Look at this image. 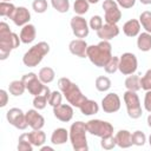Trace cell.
Listing matches in <instances>:
<instances>
[{
  "mask_svg": "<svg viewBox=\"0 0 151 151\" xmlns=\"http://www.w3.org/2000/svg\"><path fill=\"white\" fill-rule=\"evenodd\" d=\"M21 40L18 34L11 31L8 24L0 22V60H5L9 57L11 52L19 47Z\"/></svg>",
  "mask_w": 151,
  "mask_h": 151,
  "instance_id": "obj_1",
  "label": "cell"
},
{
  "mask_svg": "<svg viewBox=\"0 0 151 151\" xmlns=\"http://www.w3.org/2000/svg\"><path fill=\"white\" fill-rule=\"evenodd\" d=\"M86 57L97 67H104L106 63L112 57V46L110 41L101 40L97 45H91L87 47Z\"/></svg>",
  "mask_w": 151,
  "mask_h": 151,
  "instance_id": "obj_2",
  "label": "cell"
},
{
  "mask_svg": "<svg viewBox=\"0 0 151 151\" xmlns=\"http://www.w3.org/2000/svg\"><path fill=\"white\" fill-rule=\"evenodd\" d=\"M58 87L61 91L63 96L66 98L68 104H71L74 107H80V105L87 99L77 84L71 81L68 78H60L58 80Z\"/></svg>",
  "mask_w": 151,
  "mask_h": 151,
  "instance_id": "obj_3",
  "label": "cell"
},
{
  "mask_svg": "<svg viewBox=\"0 0 151 151\" xmlns=\"http://www.w3.org/2000/svg\"><path fill=\"white\" fill-rule=\"evenodd\" d=\"M68 133H70V142L74 151H87L88 150L87 138H86V133H87L86 123L80 122V120L73 123L70 127Z\"/></svg>",
  "mask_w": 151,
  "mask_h": 151,
  "instance_id": "obj_4",
  "label": "cell"
},
{
  "mask_svg": "<svg viewBox=\"0 0 151 151\" xmlns=\"http://www.w3.org/2000/svg\"><path fill=\"white\" fill-rule=\"evenodd\" d=\"M50 52V45L46 41H40L33 45L22 57V63L27 67H35L38 66L44 57Z\"/></svg>",
  "mask_w": 151,
  "mask_h": 151,
  "instance_id": "obj_5",
  "label": "cell"
},
{
  "mask_svg": "<svg viewBox=\"0 0 151 151\" xmlns=\"http://www.w3.org/2000/svg\"><path fill=\"white\" fill-rule=\"evenodd\" d=\"M21 80L24 81L25 86H26V90L29 92V94H32L33 97L35 96H39V94H51V90L48 88V86L46 84H44L39 77L33 73V72H29L27 74H24Z\"/></svg>",
  "mask_w": 151,
  "mask_h": 151,
  "instance_id": "obj_6",
  "label": "cell"
},
{
  "mask_svg": "<svg viewBox=\"0 0 151 151\" xmlns=\"http://www.w3.org/2000/svg\"><path fill=\"white\" fill-rule=\"evenodd\" d=\"M123 99H124L129 117L132 119L140 118L143 114V109H142V104H140V100H139L137 92L127 90L126 92H124Z\"/></svg>",
  "mask_w": 151,
  "mask_h": 151,
  "instance_id": "obj_7",
  "label": "cell"
},
{
  "mask_svg": "<svg viewBox=\"0 0 151 151\" xmlns=\"http://www.w3.org/2000/svg\"><path fill=\"white\" fill-rule=\"evenodd\" d=\"M86 127H87V132L97 136V137H106V136H111L113 134V126L111 125V123L101 120V119H91L86 123Z\"/></svg>",
  "mask_w": 151,
  "mask_h": 151,
  "instance_id": "obj_8",
  "label": "cell"
},
{
  "mask_svg": "<svg viewBox=\"0 0 151 151\" xmlns=\"http://www.w3.org/2000/svg\"><path fill=\"white\" fill-rule=\"evenodd\" d=\"M138 60L137 57L131 52H125L119 57V72L124 76L133 74L137 71Z\"/></svg>",
  "mask_w": 151,
  "mask_h": 151,
  "instance_id": "obj_9",
  "label": "cell"
},
{
  "mask_svg": "<svg viewBox=\"0 0 151 151\" xmlns=\"http://www.w3.org/2000/svg\"><path fill=\"white\" fill-rule=\"evenodd\" d=\"M103 9H104V19L107 24H118L122 19V12L119 9V6L113 0H104L103 2Z\"/></svg>",
  "mask_w": 151,
  "mask_h": 151,
  "instance_id": "obj_10",
  "label": "cell"
},
{
  "mask_svg": "<svg viewBox=\"0 0 151 151\" xmlns=\"http://www.w3.org/2000/svg\"><path fill=\"white\" fill-rule=\"evenodd\" d=\"M6 119L12 126H14L18 130H25L28 126L26 122V113H24L22 110L19 107L9 109L6 112Z\"/></svg>",
  "mask_w": 151,
  "mask_h": 151,
  "instance_id": "obj_11",
  "label": "cell"
},
{
  "mask_svg": "<svg viewBox=\"0 0 151 151\" xmlns=\"http://www.w3.org/2000/svg\"><path fill=\"white\" fill-rule=\"evenodd\" d=\"M70 25H71L72 32L76 35V38L83 39V38H86L88 35L90 26H88V22L85 20V18H83V15L76 14L74 17H72Z\"/></svg>",
  "mask_w": 151,
  "mask_h": 151,
  "instance_id": "obj_12",
  "label": "cell"
},
{
  "mask_svg": "<svg viewBox=\"0 0 151 151\" xmlns=\"http://www.w3.org/2000/svg\"><path fill=\"white\" fill-rule=\"evenodd\" d=\"M120 105H122L120 98L114 92L107 93L101 99V109H103V111L105 113H114V112L119 111Z\"/></svg>",
  "mask_w": 151,
  "mask_h": 151,
  "instance_id": "obj_13",
  "label": "cell"
},
{
  "mask_svg": "<svg viewBox=\"0 0 151 151\" xmlns=\"http://www.w3.org/2000/svg\"><path fill=\"white\" fill-rule=\"evenodd\" d=\"M73 106L71 104H60L55 107H53V114L54 117L64 123L70 122L73 118Z\"/></svg>",
  "mask_w": 151,
  "mask_h": 151,
  "instance_id": "obj_14",
  "label": "cell"
},
{
  "mask_svg": "<svg viewBox=\"0 0 151 151\" xmlns=\"http://www.w3.org/2000/svg\"><path fill=\"white\" fill-rule=\"evenodd\" d=\"M26 122L32 130H41L45 125V118L38 112L37 109H32L26 112Z\"/></svg>",
  "mask_w": 151,
  "mask_h": 151,
  "instance_id": "obj_15",
  "label": "cell"
},
{
  "mask_svg": "<svg viewBox=\"0 0 151 151\" xmlns=\"http://www.w3.org/2000/svg\"><path fill=\"white\" fill-rule=\"evenodd\" d=\"M118 34H119V27L117 26V24H107L106 22L101 26V28H99L97 31L98 38H100L101 40H107V41L116 38Z\"/></svg>",
  "mask_w": 151,
  "mask_h": 151,
  "instance_id": "obj_16",
  "label": "cell"
},
{
  "mask_svg": "<svg viewBox=\"0 0 151 151\" xmlns=\"http://www.w3.org/2000/svg\"><path fill=\"white\" fill-rule=\"evenodd\" d=\"M15 26H25L27 24H29V20H31V13L29 11L24 7V6H19L17 7L12 19H11Z\"/></svg>",
  "mask_w": 151,
  "mask_h": 151,
  "instance_id": "obj_17",
  "label": "cell"
},
{
  "mask_svg": "<svg viewBox=\"0 0 151 151\" xmlns=\"http://www.w3.org/2000/svg\"><path fill=\"white\" fill-rule=\"evenodd\" d=\"M87 42L84 39H74L68 44V50L73 55H77L79 58H85L86 57V51H87Z\"/></svg>",
  "mask_w": 151,
  "mask_h": 151,
  "instance_id": "obj_18",
  "label": "cell"
},
{
  "mask_svg": "<svg viewBox=\"0 0 151 151\" xmlns=\"http://www.w3.org/2000/svg\"><path fill=\"white\" fill-rule=\"evenodd\" d=\"M140 28H142V25H140L139 20L130 19L123 25V33L130 38L138 37V34L140 33Z\"/></svg>",
  "mask_w": 151,
  "mask_h": 151,
  "instance_id": "obj_19",
  "label": "cell"
},
{
  "mask_svg": "<svg viewBox=\"0 0 151 151\" xmlns=\"http://www.w3.org/2000/svg\"><path fill=\"white\" fill-rule=\"evenodd\" d=\"M116 142H117V146H119L120 149H129L130 146L133 145L132 143V133L127 130H119L116 136Z\"/></svg>",
  "mask_w": 151,
  "mask_h": 151,
  "instance_id": "obj_20",
  "label": "cell"
},
{
  "mask_svg": "<svg viewBox=\"0 0 151 151\" xmlns=\"http://www.w3.org/2000/svg\"><path fill=\"white\" fill-rule=\"evenodd\" d=\"M37 35V31H35V26L32 24H27L25 26H22L21 31H20V40L22 44H31L34 41Z\"/></svg>",
  "mask_w": 151,
  "mask_h": 151,
  "instance_id": "obj_21",
  "label": "cell"
},
{
  "mask_svg": "<svg viewBox=\"0 0 151 151\" xmlns=\"http://www.w3.org/2000/svg\"><path fill=\"white\" fill-rule=\"evenodd\" d=\"M70 139V133L64 127H58L55 129L52 134H51V143L54 145H61L65 144Z\"/></svg>",
  "mask_w": 151,
  "mask_h": 151,
  "instance_id": "obj_22",
  "label": "cell"
},
{
  "mask_svg": "<svg viewBox=\"0 0 151 151\" xmlns=\"http://www.w3.org/2000/svg\"><path fill=\"white\" fill-rule=\"evenodd\" d=\"M80 112L84 114V116H92V114H96L99 112V105L96 100H92V99H86L79 107Z\"/></svg>",
  "mask_w": 151,
  "mask_h": 151,
  "instance_id": "obj_23",
  "label": "cell"
},
{
  "mask_svg": "<svg viewBox=\"0 0 151 151\" xmlns=\"http://www.w3.org/2000/svg\"><path fill=\"white\" fill-rule=\"evenodd\" d=\"M137 47L142 52H149L151 50V33L149 32L139 33L137 38Z\"/></svg>",
  "mask_w": 151,
  "mask_h": 151,
  "instance_id": "obj_24",
  "label": "cell"
},
{
  "mask_svg": "<svg viewBox=\"0 0 151 151\" xmlns=\"http://www.w3.org/2000/svg\"><path fill=\"white\" fill-rule=\"evenodd\" d=\"M28 136H29V140L33 144V146L40 147L46 142V134L42 130H32L31 132H28Z\"/></svg>",
  "mask_w": 151,
  "mask_h": 151,
  "instance_id": "obj_25",
  "label": "cell"
},
{
  "mask_svg": "<svg viewBox=\"0 0 151 151\" xmlns=\"http://www.w3.org/2000/svg\"><path fill=\"white\" fill-rule=\"evenodd\" d=\"M38 77H39V79L44 83V84H50V83H52L53 80H54V78H55V72H54V70L52 68V67H48V66H46V67H42V68H40V71H39V73H38Z\"/></svg>",
  "mask_w": 151,
  "mask_h": 151,
  "instance_id": "obj_26",
  "label": "cell"
},
{
  "mask_svg": "<svg viewBox=\"0 0 151 151\" xmlns=\"http://www.w3.org/2000/svg\"><path fill=\"white\" fill-rule=\"evenodd\" d=\"M125 87L129 91H139L142 88L140 86V77L138 74H130L126 79H125Z\"/></svg>",
  "mask_w": 151,
  "mask_h": 151,
  "instance_id": "obj_27",
  "label": "cell"
},
{
  "mask_svg": "<svg viewBox=\"0 0 151 151\" xmlns=\"http://www.w3.org/2000/svg\"><path fill=\"white\" fill-rule=\"evenodd\" d=\"M25 90H26V86H25V84H24V81L21 79L20 80H13L8 85V91L14 97L22 96L24 92H25Z\"/></svg>",
  "mask_w": 151,
  "mask_h": 151,
  "instance_id": "obj_28",
  "label": "cell"
},
{
  "mask_svg": "<svg viewBox=\"0 0 151 151\" xmlns=\"http://www.w3.org/2000/svg\"><path fill=\"white\" fill-rule=\"evenodd\" d=\"M32 150H33V144L29 140L28 133L20 134L18 139V151H32Z\"/></svg>",
  "mask_w": 151,
  "mask_h": 151,
  "instance_id": "obj_29",
  "label": "cell"
},
{
  "mask_svg": "<svg viewBox=\"0 0 151 151\" xmlns=\"http://www.w3.org/2000/svg\"><path fill=\"white\" fill-rule=\"evenodd\" d=\"M15 9H17V7L12 2H7V1L0 2V15L1 17H6V18L12 19Z\"/></svg>",
  "mask_w": 151,
  "mask_h": 151,
  "instance_id": "obj_30",
  "label": "cell"
},
{
  "mask_svg": "<svg viewBox=\"0 0 151 151\" xmlns=\"http://www.w3.org/2000/svg\"><path fill=\"white\" fill-rule=\"evenodd\" d=\"M90 9V2L87 0H76L73 4V11L77 15H84Z\"/></svg>",
  "mask_w": 151,
  "mask_h": 151,
  "instance_id": "obj_31",
  "label": "cell"
},
{
  "mask_svg": "<svg viewBox=\"0 0 151 151\" xmlns=\"http://www.w3.org/2000/svg\"><path fill=\"white\" fill-rule=\"evenodd\" d=\"M94 84H96V88L99 92H106L111 87V80H110L109 77H105V76H99L96 79Z\"/></svg>",
  "mask_w": 151,
  "mask_h": 151,
  "instance_id": "obj_32",
  "label": "cell"
},
{
  "mask_svg": "<svg viewBox=\"0 0 151 151\" xmlns=\"http://www.w3.org/2000/svg\"><path fill=\"white\" fill-rule=\"evenodd\" d=\"M139 22L142 27L145 29V32L151 33V12L150 11H144L139 15Z\"/></svg>",
  "mask_w": 151,
  "mask_h": 151,
  "instance_id": "obj_33",
  "label": "cell"
},
{
  "mask_svg": "<svg viewBox=\"0 0 151 151\" xmlns=\"http://www.w3.org/2000/svg\"><path fill=\"white\" fill-rule=\"evenodd\" d=\"M118 67H119V57H116V55H112L111 59L106 63V65L104 66V70L106 73L109 74H113L118 71Z\"/></svg>",
  "mask_w": 151,
  "mask_h": 151,
  "instance_id": "obj_34",
  "label": "cell"
},
{
  "mask_svg": "<svg viewBox=\"0 0 151 151\" xmlns=\"http://www.w3.org/2000/svg\"><path fill=\"white\" fill-rule=\"evenodd\" d=\"M51 5L59 13H66L70 9V0H51Z\"/></svg>",
  "mask_w": 151,
  "mask_h": 151,
  "instance_id": "obj_35",
  "label": "cell"
},
{
  "mask_svg": "<svg viewBox=\"0 0 151 151\" xmlns=\"http://www.w3.org/2000/svg\"><path fill=\"white\" fill-rule=\"evenodd\" d=\"M50 94H39L33 98V106L37 110H44L48 103Z\"/></svg>",
  "mask_w": 151,
  "mask_h": 151,
  "instance_id": "obj_36",
  "label": "cell"
},
{
  "mask_svg": "<svg viewBox=\"0 0 151 151\" xmlns=\"http://www.w3.org/2000/svg\"><path fill=\"white\" fill-rule=\"evenodd\" d=\"M100 146H101L104 150H112L114 146H117V142H116L114 136L111 134V136L103 137L101 140H100Z\"/></svg>",
  "mask_w": 151,
  "mask_h": 151,
  "instance_id": "obj_37",
  "label": "cell"
},
{
  "mask_svg": "<svg viewBox=\"0 0 151 151\" xmlns=\"http://www.w3.org/2000/svg\"><path fill=\"white\" fill-rule=\"evenodd\" d=\"M61 100H63V93L61 91H52L51 94H50V98H48V104L52 106V107H55L58 105L61 104Z\"/></svg>",
  "mask_w": 151,
  "mask_h": 151,
  "instance_id": "obj_38",
  "label": "cell"
},
{
  "mask_svg": "<svg viewBox=\"0 0 151 151\" xmlns=\"http://www.w3.org/2000/svg\"><path fill=\"white\" fill-rule=\"evenodd\" d=\"M145 142H146V136H145L144 132L137 130V131H134L132 133V143H133V145H136V146H143L145 144Z\"/></svg>",
  "mask_w": 151,
  "mask_h": 151,
  "instance_id": "obj_39",
  "label": "cell"
},
{
  "mask_svg": "<svg viewBox=\"0 0 151 151\" xmlns=\"http://www.w3.org/2000/svg\"><path fill=\"white\" fill-rule=\"evenodd\" d=\"M47 7H48V5H47L46 0H34L32 2V8L34 9L35 13H39V14L45 13L47 11Z\"/></svg>",
  "mask_w": 151,
  "mask_h": 151,
  "instance_id": "obj_40",
  "label": "cell"
},
{
  "mask_svg": "<svg viewBox=\"0 0 151 151\" xmlns=\"http://www.w3.org/2000/svg\"><path fill=\"white\" fill-rule=\"evenodd\" d=\"M140 86L144 91L151 90V68H149L143 77H140Z\"/></svg>",
  "mask_w": 151,
  "mask_h": 151,
  "instance_id": "obj_41",
  "label": "cell"
},
{
  "mask_svg": "<svg viewBox=\"0 0 151 151\" xmlns=\"http://www.w3.org/2000/svg\"><path fill=\"white\" fill-rule=\"evenodd\" d=\"M103 25H104V24H103V18H101L100 15H93V17H91V19H90V21H88L90 28L93 29V31H96V32H97L99 28H101Z\"/></svg>",
  "mask_w": 151,
  "mask_h": 151,
  "instance_id": "obj_42",
  "label": "cell"
},
{
  "mask_svg": "<svg viewBox=\"0 0 151 151\" xmlns=\"http://www.w3.org/2000/svg\"><path fill=\"white\" fill-rule=\"evenodd\" d=\"M116 2L118 4L119 7L125 8V9L131 8V7H133L136 5V0H116Z\"/></svg>",
  "mask_w": 151,
  "mask_h": 151,
  "instance_id": "obj_43",
  "label": "cell"
},
{
  "mask_svg": "<svg viewBox=\"0 0 151 151\" xmlns=\"http://www.w3.org/2000/svg\"><path fill=\"white\" fill-rule=\"evenodd\" d=\"M144 109L151 113V90L146 91L145 97H144Z\"/></svg>",
  "mask_w": 151,
  "mask_h": 151,
  "instance_id": "obj_44",
  "label": "cell"
},
{
  "mask_svg": "<svg viewBox=\"0 0 151 151\" xmlns=\"http://www.w3.org/2000/svg\"><path fill=\"white\" fill-rule=\"evenodd\" d=\"M8 101V94L6 90H0V107H5Z\"/></svg>",
  "mask_w": 151,
  "mask_h": 151,
  "instance_id": "obj_45",
  "label": "cell"
},
{
  "mask_svg": "<svg viewBox=\"0 0 151 151\" xmlns=\"http://www.w3.org/2000/svg\"><path fill=\"white\" fill-rule=\"evenodd\" d=\"M40 150L41 151H53V147H51V146H40Z\"/></svg>",
  "mask_w": 151,
  "mask_h": 151,
  "instance_id": "obj_46",
  "label": "cell"
},
{
  "mask_svg": "<svg viewBox=\"0 0 151 151\" xmlns=\"http://www.w3.org/2000/svg\"><path fill=\"white\" fill-rule=\"evenodd\" d=\"M139 1L143 5H151V0H139Z\"/></svg>",
  "mask_w": 151,
  "mask_h": 151,
  "instance_id": "obj_47",
  "label": "cell"
},
{
  "mask_svg": "<svg viewBox=\"0 0 151 151\" xmlns=\"http://www.w3.org/2000/svg\"><path fill=\"white\" fill-rule=\"evenodd\" d=\"M147 125H149V127H151V113L147 116Z\"/></svg>",
  "mask_w": 151,
  "mask_h": 151,
  "instance_id": "obj_48",
  "label": "cell"
},
{
  "mask_svg": "<svg viewBox=\"0 0 151 151\" xmlns=\"http://www.w3.org/2000/svg\"><path fill=\"white\" fill-rule=\"evenodd\" d=\"M87 1H88L90 4H97V2L99 1V0H87Z\"/></svg>",
  "mask_w": 151,
  "mask_h": 151,
  "instance_id": "obj_49",
  "label": "cell"
},
{
  "mask_svg": "<svg viewBox=\"0 0 151 151\" xmlns=\"http://www.w3.org/2000/svg\"><path fill=\"white\" fill-rule=\"evenodd\" d=\"M149 144H150V146H151V134L149 136Z\"/></svg>",
  "mask_w": 151,
  "mask_h": 151,
  "instance_id": "obj_50",
  "label": "cell"
},
{
  "mask_svg": "<svg viewBox=\"0 0 151 151\" xmlns=\"http://www.w3.org/2000/svg\"><path fill=\"white\" fill-rule=\"evenodd\" d=\"M1 1H7V2H11V0H1Z\"/></svg>",
  "mask_w": 151,
  "mask_h": 151,
  "instance_id": "obj_51",
  "label": "cell"
}]
</instances>
